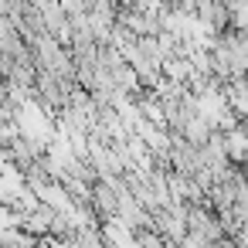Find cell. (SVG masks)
Here are the masks:
<instances>
[]
</instances>
